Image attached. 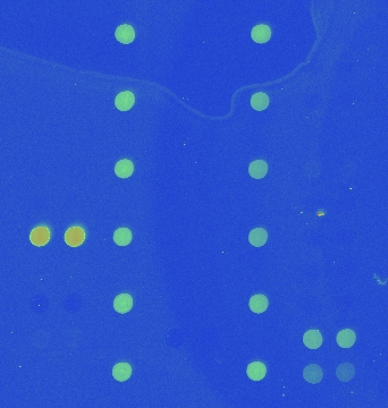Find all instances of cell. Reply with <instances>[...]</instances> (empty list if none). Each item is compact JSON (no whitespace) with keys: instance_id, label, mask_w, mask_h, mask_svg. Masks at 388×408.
<instances>
[{"instance_id":"6da1fadb","label":"cell","mask_w":388,"mask_h":408,"mask_svg":"<svg viewBox=\"0 0 388 408\" xmlns=\"http://www.w3.org/2000/svg\"><path fill=\"white\" fill-rule=\"evenodd\" d=\"M85 239V232L79 227H72L65 234V242L71 247H78L82 245Z\"/></svg>"},{"instance_id":"7a4b0ae2","label":"cell","mask_w":388,"mask_h":408,"mask_svg":"<svg viewBox=\"0 0 388 408\" xmlns=\"http://www.w3.org/2000/svg\"><path fill=\"white\" fill-rule=\"evenodd\" d=\"M50 239V232L47 227H38L33 229L30 236V241L36 246H44Z\"/></svg>"},{"instance_id":"3957f363","label":"cell","mask_w":388,"mask_h":408,"mask_svg":"<svg viewBox=\"0 0 388 408\" xmlns=\"http://www.w3.org/2000/svg\"><path fill=\"white\" fill-rule=\"evenodd\" d=\"M133 307V298L128 294H120L114 300V308L120 314H125Z\"/></svg>"},{"instance_id":"277c9868","label":"cell","mask_w":388,"mask_h":408,"mask_svg":"<svg viewBox=\"0 0 388 408\" xmlns=\"http://www.w3.org/2000/svg\"><path fill=\"white\" fill-rule=\"evenodd\" d=\"M115 36H116V39L123 44L131 43V42H133L135 39L134 29L128 24H123V25L118 26L115 32Z\"/></svg>"},{"instance_id":"5b68a950","label":"cell","mask_w":388,"mask_h":408,"mask_svg":"<svg viewBox=\"0 0 388 408\" xmlns=\"http://www.w3.org/2000/svg\"><path fill=\"white\" fill-rule=\"evenodd\" d=\"M135 102L134 94L129 91H124V92L119 93L115 99L116 108L121 110V111H127L133 107Z\"/></svg>"},{"instance_id":"8992f818","label":"cell","mask_w":388,"mask_h":408,"mask_svg":"<svg viewBox=\"0 0 388 408\" xmlns=\"http://www.w3.org/2000/svg\"><path fill=\"white\" fill-rule=\"evenodd\" d=\"M246 374L252 381H260L267 374V368L261 362H253L246 369Z\"/></svg>"},{"instance_id":"52a82bcc","label":"cell","mask_w":388,"mask_h":408,"mask_svg":"<svg viewBox=\"0 0 388 408\" xmlns=\"http://www.w3.org/2000/svg\"><path fill=\"white\" fill-rule=\"evenodd\" d=\"M303 377L304 380L308 381L309 383L315 384L320 382L323 377V373L320 367L315 364L308 365V367L303 370Z\"/></svg>"},{"instance_id":"ba28073f","label":"cell","mask_w":388,"mask_h":408,"mask_svg":"<svg viewBox=\"0 0 388 408\" xmlns=\"http://www.w3.org/2000/svg\"><path fill=\"white\" fill-rule=\"evenodd\" d=\"M303 344L309 349H317L322 344V335L320 331L309 330L303 334Z\"/></svg>"},{"instance_id":"9c48e42d","label":"cell","mask_w":388,"mask_h":408,"mask_svg":"<svg viewBox=\"0 0 388 408\" xmlns=\"http://www.w3.org/2000/svg\"><path fill=\"white\" fill-rule=\"evenodd\" d=\"M251 36H252L253 41H256L257 43H265L270 40V37H272V30L268 25L260 24L254 26L252 32H251Z\"/></svg>"},{"instance_id":"30bf717a","label":"cell","mask_w":388,"mask_h":408,"mask_svg":"<svg viewBox=\"0 0 388 408\" xmlns=\"http://www.w3.org/2000/svg\"><path fill=\"white\" fill-rule=\"evenodd\" d=\"M269 305V300L265 295H254L250 298L249 306L250 310L253 312V313H264V312L267 310Z\"/></svg>"},{"instance_id":"8fae6325","label":"cell","mask_w":388,"mask_h":408,"mask_svg":"<svg viewBox=\"0 0 388 408\" xmlns=\"http://www.w3.org/2000/svg\"><path fill=\"white\" fill-rule=\"evenodd\" d=\"M268 165L264 160H256V161L251 162L249 166V174L251 177L256 179H261L267 175Z\"/></svg>"},{"instance_id":"7c38bea8","label":"cell","mask_w":388,"mask_h":408,"mask_svg":"<svg viewBox=\"0 0 388 408\" xmlns=\"http://www.w3.org/2000/svg\"><path fill=\"white\" fill-rule=\"evenodd\" d=\"M132 375V368L131 365L127 363H118L113 368V376L114 379L119 381V382H124L129 379Z\"/></svg>"},{"instance_id":"4fadbf2b","label":"cell","mask_w":388,"mask_h":408,"mask_svg":"<svg viewBox=\"0 0 388 408\" xmlns=\"http://www.w3.org/2000/svg\"><path fill=\"white\" fill-rule=\"evenodd\" d=\"M133 171H134V165L131 160L123 159L116 163L115 166V174L119 178H128L132 176Z\"/></svg>"},{"instance_id":"5bb4252c","label":"cell","mask_w":388,"mask_h":408,"mask_svg":"<svg viewBox=\"0 0 388 408\" xmlns=\"http://www.w3.org/2000/svg\"><path fill=\"white\" fill-rule=\"evenodd\" d=\"M268 239V234L264 228H256V229L251 230L249 234V242L251 245L256 247L264 246Z\"/></svg>"},{"instance_id":"9a60e30c","label":"cell","mask_w":388,"mask_h":408,"mask_svg":"<svg viewBox=\"0 0 388 408\" xmlns=\"http://www.w3.org/2000/svg\"><path fill=\"white\" fill-rule=\"evenodd\" d=\"M336 341L338 346H341L342 348H349L354 345L355 342V334L353 333L352 330L346 329L340 331V334H337Z\"/></svg>"},{"instance_id":"2e32d148","label":"cell","mask_w":388,"mask_h":408,"mask_svg":"<svg viewBox=\"0 0 388 408\" xmlns=\"http://www.w3.org/2000/svg\"><path fill=\"white\" fill-rule=\"evenodd\" d=\"M354 373H355L354 367L349 363H344V364L340 365V367H338L336 370L337 377L341 381H343V382H348V381L352 380L353 376H354Z\"/></svg>"},{"instance_id":"e0dca14e","label":"cell","mask_w":388,"mask_h":408,"mask_svg":"<svg viewBox=\"0 0 388 408\" xmlns=\"http://www.w3.org/2000/svg\"><path fill=\"white\" fill-rule=\"evenodd\" d=\"M114 241L119 246H126L132 241V232L127 228H119L114 232Z\"/></svg>"},{"instance_id":"ac0fdd59","label":"cell","mask_w":388,"mask_h":408,"mask_svg":"<svg viewBox=\"0 0 388 408\" xmlns=\"http://www.w3.org/2000/svg\"><path fill=\"white\" fill-rule=\"evenodd\" d=\"M269 105V98L267 94L265 93H256L251 99V106L253 107V109L259 110H265Z\"/></svg>"}]
</instances>
